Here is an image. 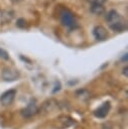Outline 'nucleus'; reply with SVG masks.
<instances>
[{
    "label": "nucleus",
    "instance_id": "nucleus-8",
    "mask_svg": "<svg viewBox=\"0 0 128 129\" xmlns=\"http://www.w3.org/2000/svg\"><path fill=\"white\" fill-rule=\"evenodd\" d=\"M120 19H121V16H120L115 10H110V11L106 14V20L108 21L109 24L114 23V22H116V21H118V20H120Z\"/></svg>",
    "mask_w": 128,
    "mask_h": 129
},
{
    "label": "nucleus",
    "instance_id": "nucleus-4",
    "mask_svg": "<svg viewBox=\"0 0 128 129\" xmlns=\"http://www.w3.org/2000/svg\"><path fill=\"white\" fill-rule=\"evenodd\" d=\"M37 112H38V109H37V107H36V104H35L33 101H31V102L28 103V105L21 111V114H22L25 118H29V117L35 115Z\"/></svg>",
    "mask_w": 128,
    "mask_h": 129
},
{
    "label": "nucleus",
    "instance_id": "nucleus-12",
    "mask_svg": "<svg viewBox=\"0 0 128 129\" xmlns=\"http://www.w3.org/2000/svg\"><path fill=\"white\" fill-rule=\"evenodd\" d=\"M127 70H128V69H127V67H125V68H124V70H123V74H124V76H125V77H127Z\"/></svg>",
    "mask_w": 128,
    "mask_h": 129
},
{
    "label": "nucleus",
    "instance_id": "nucleus-2",
    "mask_svg": "<svg viewBox=\"0 0 128 129\" xmlns=\"http://www.w3.org/2000/svg\"><path fill=\"white\" fill-rule=\"evenodd\" d=\"M19 74H18V71L12 69V68H4L3 71H2V74H1V77L4 81L6 82H12V81H15L17 78H18Z\"/></svg>",
    "mask_w": 128,
    "mask_h": 129
},
{
    "label": "nucleus",
    "instance_id": "nucleus-3",
    "mask_svg": "<svg viewBox=\"0 0 128 129\" xmlns=\"http://www.w3.org/2000/svg\"><path fill=\"white\" fill-rule=\"evenodd\" d=\"M15 96H16V91L15 90H8L6 92H4L1 97H0V102L2 105L4 106H8L10 104H12V102L14 101L15 99Z\"/></svg>",
    "mask_w": 128,
    "mask_h": 129
},
{
    "label": "nucleus",
    "instance_id": "nucleus-1",
    "mask_svg": "<svg viewBox=\"0 0 128 129\" xmlns=\"http://www.w3.org/2000/svg\"><path fill=\"white\" fill-rule=\"evenodd\" d=\"M59 16H60V21L65 26H67L69 28H75L77 26L76 17L74 15V13L72 11H70L69 9H62Z\"/></svg>",
    "mask_w": 128,
    "mask_h": 129
},
{
    "label": "nucleus",
    "instance_id": "nucleus-10",
    "mask_svg": "<svg viewBox=\"0 0 128 129\" xmlns=\"http://www.w3.org/2000/svg\"><path fill=\"white\" fill-rule=\"evenodd\" d=\"M0 57H1L2 59H5V60H8V59H9V54H8V52H7L5 49L1 48V47H0Z\"/></svg>",
    "mask_w": 128,
    "mask_h": 129
},
{
    "label": "nucleus",
    "instance_id": "nucleus-9",
    "mask_svg": "<svg viewBox=\"0 0 128 129\" xmlns=\"http://www.w3.org/2000/svg\"><path fill=\"white\" fill-rule=\"evenodd\" d=\"M91 11L94 13V14H102L105 9L103 7V5L100 3V2H93L92 6H91Z\"/></svg>",
    "mask_w": 128,
    "mask_h": 129
},
{
    "label": "nucleus",
    "instance_id": "nucleus-14",
    "mask_svg": "<svg viewBox=\"0 0 128 129\" xmlns=\"http://www.w3.org/2000/svg\"><path fill=\"white\" fill-rule=\"evenodd\" d=\"M95 2H98V0H95Z\"/></svg>",
    "mask_w": 128,
    "mask_h": 129
},
{
    "label": "nucleus",
    "instance_id": "nucleus-5",
    "mask_svg": "<svg viewBox=\"0 0 128 129\" xmlns=\"http://www.w3.org/2000/svg\"><path fill=\"white\" fill-rule=\"evenodd\" d=\"M110 103L109 102H105V103H103L98 109H96L95 110V112H94V115L97 117V118H105L107 115H108V113H109V111H110Z\"/></svg>",
    "mask_w": 128,
    "mask_h": 129
},
{
    "label": "nucleus",
    "instance_id": "nucleus-13",
    "mask_svg": "<svg viewBox=\"0 0 128 129\" xmlns=\"http://www.w3.org/2000/svg\"><path fill=\"white\" fill-rule=\"evenodd\" d=\"M126 59H127V53H125V54H124V57H123V59H122V60L126 61Z\"/></svg>",
    "mask_w": 128,
    "mask_h": 129
},
{
    "label": "nucleus",
    "instance_id": "nucleus-6",
    "mask_svg": "<svg viewBox=\"0 0 128 129\" xmlns=\"http://www.w3.org/2000/svg\"><path fill=\"white\" fill-rule=\"evenodd\" d=\"M93 35L96 40H99V41L104 40L107 37V30L102 25H97L93 29Z\"/></svg>",
    "mask_w": 128,
    "mask_h": 129
},
{
    "label": "nucleus",
    "instance_id": "nucleus-7",
    "mask_svg": "<svg viewBox=\"0 0 128 129\" xmlns=\"http://www.w3.org/2000/svg\"><path fill=\"white\" fill-rule=\"evenodd\" d=\"M109 26H110V28L112 30L117 31V32H121V31H124L126 29V23L122 19H120V20H118V21H116L114 23L109 24Z\"/></svg>",
    "mask_w": 128,
    "mask_h": 129
},
{
    "label": "nucleus",
    "instance_id": "nucleus-11",
    "mask_svg": "<svg viewBox=\"0 0 128 129\" xmlns=\"http://www.w3.org/2000/svg\"><path fill=\"white\" fill-rule=\"evenodd\" d=\"M17 26L18 27H21V28H23V27H25V25H26V21H25V19H23V18H19L18 20H17Z\"/></svg>",
    "mask_w": 128,
    "mask_h": 129
}]
</instances>
